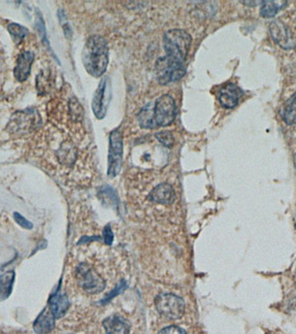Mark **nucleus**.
Here are the masks:
<instances>
[{"mask_svg":"<svg viewBox=\"0 0 296 334\" xmlns=\"http://www.w3.org/2000/svg\"><path fill=\"white\" fill-rule=\"evenodd\" d=\"M82 60L89 75L94 77L102 76L108 64V47L106 40L98 35L89 37L83 48Z\"/></svg>","mask_w":296,"mask_h":334,"instance_id":"f257e3e1","label":"nucleus"},{"mask_svg":"<svg viewBox=\"0 0 296 334\" xmlns=\"http://www.w3.org/2000/svg\"><path fill=\"white\" fill-rule=\"evenodd\" d=\"M163 44L165 57L184 64L191 48L192 37L183 30H171L164 35Z\"/></svg>","mask_w":296,"mask_h":334,"instance_id":"f03ea898","label":"nucleus"},{"mask_svg":"<svg viewBox=\"0 0 296 334\" xmlns=\"http://www.w3.org/2000/svg\"><path fill=\"white\" fill-rule=\"evenodd\" d=\"M154 304L157 312L162 317L171 320L181 319L186 311L185 301L174 294H160L155 298Z\"/></svg>","mask_w":296,"mask_h":334,"instance_id":"7ed1b4c3","label":"nucleus"},{"mask_svg":"<svg viewBox=\"0 0 296 334\" xmlns=\"http://www.w3.org/2000/svg\"><path fill=\"white\" fill-rule=\"evenodd\" d=\"M156 76L162 85L181 80L186 74L183 63L164 57L157 60L155 64Z\"/></svg>","mask_w":296,"mask_h":334,"instance_id":"20e7f679","label":"nucleus"},{"mask_svg":"<svg viewBox=\"0 0 296 334\" xmlns=\"http://www.w3.org/2000/svg\"><path fill=\"white\" fill-rule=\"evenodd\" d=\"M76 275L80 287L89 294L100 293L106 287L105 280L100 275V273L85 263L78 266Z\"/></svg>","mask_w":296,"mask_h":334,"instance_id":"39448f33","label":"nucleus"},{"mask_svg":"<svg viewBox=\"0 0 296 334\" xmlns=\"http://www.w3.org/2000/svg\"><path fill=\"white\" fill-rule=\"evenodd\" d=\"M176 104L173 98L164 94L156 100L153 106V121L155 127H167L176 118Z\"/></svg>","mask_w":296,"mask_h":334,"instance_id":"423d86ee","label":"nucleus"},{"mask_svg":"<svg viewBox=\"0 0 296 334\" xmlns=\"http://www.w3.org/2000/svg\"><path fill=\"white\" fill-rule=\"evenodd\" d=\"M123 134L119 130L113 131L109 135L107 174L110 178H114L121 172L123 164Z\"/></svg>","mask_w":296,"mask_h":334,"instance_id":"0eeeda50","label":"nucleus"},{"mask_svg":"<svg viewBox=\"0 0 296 334\" xmlns=\"http://www.w3.org/2000/svg\"><path fill=\"white\" fill-rule=\"evenodd\" d=\"M111 97H112L111 81L108 76H104L98 86L92 101V109L96 118L101 120L105 117Z\"/></svg>","mask_w":296,"mask_h":334,"instance_id":"6e6552de","label":"nucleus"},{"mask_svg":"<svg viewBox=\"0 0 296 334\" xmlns=\"http://www.w3.org/2000/svg\"><path fill=\"white\" fill-rule=\"evenodd\" d=\"M149 200L157 206H169L176 200V192L168 183H160L151 191Z\"/></svg>","mask_w":296,"mask_h":334,"instance_id":"1a4fd4ad","label":"nucleus"},{"mask_svg":"<svg viewBox=\"0 0 296 334\" xmlns=\"http://www.w3.org/2000/svg\"><path fill=\"white\" fill-rule=\"evenodd\" d=\"M40 120L38 115L35 109L25 110L17 115L13 121H11V128L13 133H23L33 129L36 125L38 124Z\"/></svg>","mask_w":296,"mask_h":334,"instance_id":"9d476101","label":"nucleus"},{"mask_svg":"<svg viewBox=\"0 0 296 334\" xmlns=\"http://www.w3.org/2000/svg\"><path fill=\"white\" fill-rule=\"evenodd\" d=\"M35 59V54L31 51H23L19 55L14 69V76L19 82H25L31 73V66Z\"/></svg>","mask_w":296,"mask_h":334,"instance_id":"9b49d317","label":"nucleus"},{"mask_svg":"<svg viewBox=\"0 0 296 334\" xmlns=\"http://www.w3.org/2000/svg\"><path fill=\"white\" fill-rule=\"evenodd\" d=\"M241 94L242 91L238 86L233 83H229L220 89L218 100L223 107L233 108L239 103Z\"/></svg>","mask_w":296,"mask_h":334,"instance_id":"f8f14e48","label":"nucleus"},{"mask_svg":"<svg viewBox=\"0 0 296 334\" xmlns=\"http://www.w3.org/2000/svg\"><path fill=\"white\" fill-rule=\"evenodd\" d=\"M272 37L275 42L283 47L284 49H290L294 45L293 37L287 28L278 21L272 22L270 25Z\"/></svg>","mask_w":296,"mask_h":334,"instance_id":"ddd939ff","label":"nucleus"},{"mask_svg":"<svg viewBox=\"0 0 296 334\" xmlns=\"http://www.w3.org/2000/svg\"><path fill=\"white\" fill-rule=\"evenodd\" d=\"M55 318L47 307L41 312L36 320L34 321L33 329L37 334H45L55 327Z\"/></svg>","mask_w":296,"mask_h":334,"instance_id":"4468645a","label":"nucleus"},{"mask_svg":"<svg viewBox=\"0 0 296 334\" xmlns=\"http://www.w3.org/2000/svg\"><path fill=\"white\" fill-rule=\"evenodd\" d=\"M107 334H129L130 326L124 318L120 315H112L102 322Z\"/></svg>","mask_w":296,"mask_h":334,"instance_id":"2eb2a0df","label":"nucleus"},{"mask_svg":"<svg viewBox=\"0 0 296 334\" xmlns=\"http://www.w3.org/2000/svg\"><path fill=\"white\" fill-rule=\"evenodd\" d=\"M48 307L55 319H60L63 316H65L70 307L69 298L67 295H62L60 292L57 291L55 295L49 298Z\"/></svg>","mask_w":296,"mask_h":334,"instance_id":"dca6fc26","label":"nucleus"},{"mask_svg":"<svg viewBox=\"0 0 296 334\" xmlns=\"http://www.w3.org/2000/svg\"><path fill=\"white\" fill-rule=\"evenodd\" d=\"M280 115L287 124H296V93L285 101L280 110Z\"/></svg>","mask_w":296,"mask_h":334,"instance_id":"f3484780","label":"nucleus"},{"mask_svg":"<svg viewBox=\"0 0 296 334\" xmlns=\"http://www.w3.org/2000/svg\"><path fill=\"white\" fill-rule=\"evenodd\" d=\"M15 280V272L8 271L0 276V301L7 300L12 295L13 283Z\"/></svg>","mask_w":296,"mask_h":334,"instance_id":"a211bd4d","label":"nucleus"},{"mask_svg":"<svg viewBox=\"0 0 296 334\" xmlns=\"http://www.w3.org/2000/svg\"><path fill=\"white\" fill-rule=\"evenodd\" d=\"M7 28H8V31H9L11 36L13 37V42L16 44L21 43L22 41L27 36V29L19 24H16V23L10 24Z\"/></svg>","mask_w":296,"mask_h":334,"instance_id":"6ab92c4d","label":"nucleus"},{"mask_svg":"<svg viewBox=\"0 0 296 334\" xmlns=\"http://www.w3.org/2000/svg\"><path fill=\"white\" fill-rule=\"evenodd\" d=\"M279 8V5L275 1H263L261 8V15L263 18H273L276 15Z\"/></svg>","mask_w":296,"mask_h":334,"instance_id":"aec40b11","label":"nucleus"},{"mask_svg":"<svg viewBox=\"0 0 296 334\" xmlns=\"http://www.w3.org/2000/svg\"><path fill=\"white\" fill-rule=\"evenodd\" d=\"M155 137L156 139L159 140V142L161 143L162 145H164V146L171 147L174 145L173 135L171 134V132L163 131L159 134H156Z\"/></svg>","mask_w":296,"mask_h":334,"instance_id":"412c9836","label":"nucleus"},{"mask_svg":"<svg viewBox=\"0 0 296 334\" xmlns=\"http://www.w3.org/2000/svg\"><path fill=\"white\" fill-rule=\"evenodd\" d=\"M13 217H14L15 222L19 226H21L22 228L25 229V230H31V229L33 228V224L25 218V216H22L20 213H13Z\"/></svg>","mask_w":296,"mask_h":334,"instance_id":"4be33fe9","label":"nucleus"},{"mask_svg":"<svg viewBox=\"0 0 296 334\" xmlns=\"http://www.w3.org/2000/svg\"><path fill=\"white\" fill-rule=\"evenodd\" d=\"M37 28L38 30V32H39L40 36L42 37L43 39V43H48L49 45V42H48V39H47V36H46V30H45V25H44V22H43V18H42V15L40 14L38 12H37Z\"/></svg>","mask_w":296,"mask_h":334,"instance_id":"5701e85b","label":"nucleus"},{"mask_svg":"<svg viewBox=\"0 0 296 334\" xmlns=\"http://www.w3.org/2000/svg\"><path fill=\"white\" fill-rule=\"evenodd\" d=\"M158 334H187L183 328L177 325H169L163 328L158 332Z\"/></svg>","mask_w":296,"mask_h":334,"instance_id":"b1692460","label":"nucleus"}]
</instances>
